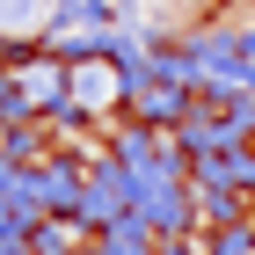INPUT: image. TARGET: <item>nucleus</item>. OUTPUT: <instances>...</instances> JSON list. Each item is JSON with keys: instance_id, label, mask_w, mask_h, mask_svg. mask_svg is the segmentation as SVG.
Returning a JSON list of instances; mask_svg holds the SVG:
<instances>
[{"instance_id": "obj_1", "label": "nucleus", "mask_w": 255, "mask_h": 255, "mask_svg": "<svg viewBox=\"0 0 255 255\" xmlns=\"http://www.w3.org/2000/svg\"><path fill=\"white\" fill-rule=\"evenodd\" d=\"M37 7H44V0H0V22H15V29H22V22L37 15Z\"/></svg>"}]
</instances>
